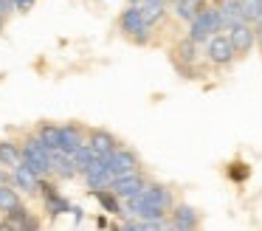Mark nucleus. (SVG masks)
I'll return each instance as SVG.
<instances>
[{"mask_svg": "<svg viewBox=\"0 0 262 231\" xmlns=\"http://www.w3.org/2000/svg\"><path fill=\"white\" fill-rule=\"evenodd\" d=\"M217 31H223V20H220V9H203L198 17L192 20L189 37L194 43H209Z\"/></svg>", "mask_w": 262, "mask_h": 231, "instance_id": "nucleus-2", "label": "nucleus"}, {"mask_svg": "<svg viewBox=\"0 0 262 231\" xmlns=\"http://www.w3.org/2000/svg\"><path fill=\"white\" fill-rule=\"evenodd\" d=\"M226 175L234 180V183H243V180H248L251 169H248V163H243V161H231L228 169H226Z\"/></svg>", "mask_w": 262, "mask_h": 231, "instance_id": "nucleus-21", "label": "nucleus"}, {"mask_svg": "<svg viewBox=\"0 0 262 231\" xmlns=\"http://www.w3.org/2000/svg\"><path fill=\"white\" fill-rule=\"evenodd\" d=\"M127 203H130V214H136V217H141V220L164 217V214H169L172 208H175V197H172V192L166 189V186H161V183H147L136 197H130Z\"/></svg>", "mask_w": 262, "mask_h": 231, "instance_id": "nucleus-1", "label": "nucleus"}, {"mask_svg": "<svg viewBox=\"0 0 262 231\" xmlns=\"http://www.w3.org/2000/svg\"><path fill=\"white\" fill-rule=\"evenodd\" d=\"M23 161H34V163H40V166L51 169V146H48L40 135H37V138H29L23 146Z\"/></svg>", "mask_w": 262, "mask_h": 231, "instance_id": "nucleus-5", "label": "nucleus"}, {"mask_svg": "<svg viewBox=\"0 0 262 231\" xmlns=\"http://www.w3.org/2000/svg\"><path fill=\"white\" fill-rule=\"evenodd\" d=\"M119 26H121V31H124V34H130V37H136L138 43H144V39H147L149 26L144 23V17H141V9H138V3H133L130 9H124V14L119 17Z\"/></svg>", "mask_w": 262, "mask_h": 231, "instance_id": "nucleus-4", "label": "nucleus"}, {"mask_svg": "<svg viewBox=\"0 0 262 231\" xmlns=\"http://www.w3.org/2000/svg\"><path fill=\"white\" fill-rule=\"evenodd\" d=\"M85 144L82 141V130L76 127V124H68V127H62V141H59V150L68 152V155H74L79 146Z\"/></svg>", "mask_w": 262, "mask_h": 231, "instance_id": "nucleus-14", "label": "nucleus"}, {"mask_svg": "<svg viewBox=\"0 0 262 231\" xmlns=\"http://www.w3.org/2000/svg\"><path fill=\"white\" fill-rule=\"evenodd\" d=\"M220 20H223V31H231L234 26L248 23V17H245V9H243V3H239V0H223Z\"/></svg>", "mask_w": 262, "mask_h": 231, "instance_id": "nucleus-8", "label": "nucleus"}, {"mask_svg": "<svg viewBox=\"0 0 262 231\" xmlns=\"http://www.w3.org/2000/svg\"><path fill=\"white\" fill-rule=\"evenodd\" d=\"M93 197L102 203L104 212H110V214H124V212H121V206H119V195H116L113 189H96V192H93Z\"/></svg>", "mask_w": 262, "mask_h": 231, "instance_id": "nucleus-18", "label": "nucleus"}, {"mask_svg": "<svg viewBox=\"0 0 262 231\" xmlns=\"http://www.w3.org/2000/svg\"><path fill=\"white\" fill-rule=\"evenodd\" d=\"M166 3H175V0H166Z\"/></svg>", "mask_w": 262, "mask_h": 231, "instance_id": "nucleus-29", "label": "nucleus"}, {"mask_svg": "<svg viewBox=\"0 0 262 231\" xmlns=\"http://www.w3.org/2000/svg\"><path fill=\"white\" fill-rule=\"evenodd\" d=\"M0 163L9 169H17L23 163V150L14 141H0Z\"/></svg>", "mask_w": 262, "mask_h": 231, "instance_id": "nucleus-12", "label": "nucleus"}, {"mask_svg": "<svg viewBox=\"0 0 262 231\" xmlns=\"http://www.w3.org/2000/svg\"><path fill=\"white\" fill-rule=\"evenodd\" d=\"M194 39L189 37V39H183V43H178V48H175V54H178V59L181 62H186V65H192L194 62Z\"/></svg>", "mask_w": 262, "mask_h": 231, "instance_id": "nucleus-22", "label": "nucleus"}, {"mask_svg": "<svg viewBox=\"0 0 262 231\" xmlns=\"http://www.w3.org/2000/svg\"><path fill=\"white\" fill-rule=\"evenodd\" d=\"M0 26H3V14H0Z\"/></svg>", "mask_w": 262, "mask_h": 231, "instance_id": "nucleus-28", "label": "nucleus"}, {"mask_svg": "<svg viewBox=\"0 0 262 231\" xmlns=\"http://www.w3.org/2000/svg\"><path fill=\"white\" fill-rule=\"evenodd\" d=\"M40 189H42V197H46V208L51 212V217H57V214H65V212H74V208H71V203L65 200L62 195H59L54 183H42Z\"/></svg>", "mask_w": 262, "mask_h": 231, "instance_id": "nucleus-10", "label": "nucleus"}, {"mask_svg": "<svg viewBox=\"0 0 262 231\" xmlns=\"http://www.w3.org/2000/svg\"><path fill=\"white\" fill-rule=\"evenodd\" d=\"M138 9H141L144 23H147V26H155V23L164 17L166 0H141V3H138Z\"/></svg>", "mask_w": 262, "mask_h": 231, "instance_id": "nucleus-15", "label": "nucleus"}, {"mask_svg": "<svg viewBox=\"0 0 262 231\" xmlns=\"http://www.w3.org/2000/svg\"><path fill=\"white\" fill-rule=\"evenodd\" d=\"M228 37H231V43H234V48H237V54H248V51L254 48L256 28H251V23H243V26H234L231 31H228Z\"/></svg>", "mask_w": 262, "mask_h": 231, "instance_id": "nucleus-9", "label": "nucleus"}, {"mask_svg": "<svg viewBox=\"0 0 262 231\" xmlns=\"http://www.w3.org/2000/svg\"><path fill=\"white\" fill-rule=\"evenodd\" d=\"M254 28H256V39H259V43H262V17H259V20L254 23Z\"/></svg>", "mask_w": 262, "mask_h": 231, "instance_id": "nucleus-25", "label": "nucleus"}, {"mask_svg": "<svg viewBox=\"0 0 262 231\" xmlns=\"http://www.w3.org/2000/svg\"><path fill=\"white\" fill-rule=\"evenodd\" d=\"M203 9H206V0H175V14L181 17V20H189V23H192Z\"/></svg>", "mask_w": 262, "mask_h": 231, "instance_id": "nucleus-16", "label": "nucleus"}, {"mask_svg": "<svg viewBox=\"0 0 262 231\" xmlns=\"http://www.w3.org/2000/svg\"><path fill=\"white\" fill-rule=\"evenodd\" d=\"M91 146L99 152V155H104V158H107L110 152L119 150V146H116V138L107 133V130H93L91 133Z\"/></svg>", "mask_w": 262, "mask_h": 231, "instance_id": "nucleus-13", "label": "nucleus"}, {"mask_svg": "<svg viewBox=\"0 0 262 231\" xmlns=\"http://www.w3.org/2000/svg\"><path fill=\"white\" fill-rule=\"evenodd\" d=\"M245 9V17H248V23H256L262 17V0H239Z\"/></svg>", "mask_w": 262, "mask_h": 231, "instance_id": "nucleus-23", "label": "nucleus"}, {"mask_svg": "<svg viewBox=\"0 0 262 231\" xmlns=\"http://www.w3.org/2000/svg\"><path fill=\"white\" fill-rule=\"evenodd\" d=\"M14 6H17V0H0V14L9 11V9H14Z\"/></svg>", "mask_w": 262, "mask_h": 231, "instance_id": "nucleus-24", "label": "nucleus"}, {"mask_svg": "<svg viewBox=\"0 0 262 231\" xmlns=\"http://www.w3.org/2000/svg\"><path fill=\"white\" fill-rule=\"evenodd\" d=\"M200 217L192 206H175L172 208V228L178 231H189V228H198Z\"/></svg>", "mask_w": 262, "mask_h": 231, "instance_id": "nucleus-11", "label": "nucleus"}, {"mask_svg": "<svg viewBox=\"0 0 262 231\" xmlns=\"http://www.w3.org/2000/svg\"><path fill=\"white\" fill-rule=\"evenodd\" d=\"M31 3V0H17V6H20V9H23V6H29Z\"/></svg>", "mask_w": 262, "mask_h": 231, "instance_id": "nucleus-26", "label": "nucleus"}, {"mask_svg": "<svg viewBox=\"0 0 262 231\" xmlns=\"http://www.w3.org/2000/svg\"><path fill=\"white\" fill-rule=\"evenodd\" d=\"M206 54H209V59L214 62V65H228V62H234V56H237V48H234L231 37L214 34V37L206 43Z\"/></svg>", "mask_w": 262, "mask_h": 231, "instance_id": "nucleus-3", "label": "nucleus"}, {"mask_svg": "<svg viewBox=\"0 0 262 231\" xmlns=\"http://www.w3.org/2000/svg\"><path fill=\"white\" fill-rule=\"evenodd\" d=\"M14 183H17L20 189H26V192H37V189H40V180H37V175L31 172L26 163H20V166L14 169Z\"/></svg>", "mask_w": 262, "mask_h": 231, "instance_id": "nucleus-17", "label": "nucleus"}, {"mask_svg": "<svg viewBox=\"0 0 262 231\" xmlns=\"http://www.w3.org/2000/svg\"><path fill=\"white\" fill-rule=\"evenodd\" d=\"M17 206H20L17 192H14L12 186H3V183H0V212H3V214H9L12 208H17Z\"/></svg>", "mask_w": 262, "mask_h": 231, "instance_id": "nucleus-19", "label": "nucleus"}, {"mask_svg": "<svg viewBox=\"0 0 262 231\" xmlns=\"http://www.w3.org/2000/svg\"><path fill=\"white\" fill-rule=\"evenodd\" d=\"M144 186H147V180H144V175H138V172H130V175H121V178H116L110 189H113L119 197H124V200H130V197H136L138 192L144 189Z\"/></svg>", "mask_w": 262, "mask_h": 231, "instance_id": "nucleus-6", "label": "nucleus"}, {"mask_svg": "<svg viewBox=\"0 0 262 231\" xmlns=\"http://www.w3.org/2000/svg\"><path fill=\"white\" fill-rule=\"evenodd\" d=\"M107 166L113 169L116 178H121V175H130V172H138V158L133 155L130 150H116L107 155Z\"/></svg>", "mask_w": 262, "mask_h": 231, "instance_id": "nucleus-7", "label": "nucleus"}, {"mask_svg": "<svg viewBox=\"0 0 262 231\" xmlns=\"http://www.w3.org/2000/svg\"><path fill=\"white\" fill-rule=\"evenodd\" d=\"M37 135H40V138L46 141V144L51 146V150H59V141H62V127H54V124H42Z\"/></svg>", "mask_w": 262, "mask_h": 231, "instance_id": "nucleus-20", "label": "nucleus"}, {"mask_svg": "<svg viewBox=\"0 0 262 231\" xmlns=\"http://www.w3.org/2000/svg\"><path fill=\"white\" fill-rule=\"evenodd\" d=\"M0 180H3V163H0Z\"/></svg>", "mask_w": 262, "mask_h": 231, "instance_id": "nucleus-27", "label": "nucleus"}]
</instances>
